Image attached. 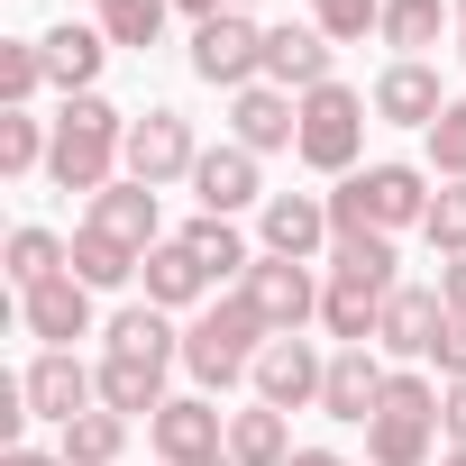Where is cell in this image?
I'll use <instances>...</instances> for the list:
<instances>
[{"label": "cell", "mask_w": 466, "mask_h": 466, "mask_svg": "<svg viewBox=\"0 0 466 466\" xmlns=\"http://www.w3.org/2000/svg\"><path fill=\"white\" fill-rule=\"evenodd\" d=\"M128 119H137V110H119V101H101V92L65 101V110H56V147H46V183H56V192H110V183L128 174Z\"/></svg>", "instance_id": "obj_1"}, {"label": "cell", "mask_w": 466, "mask_h": 466, "mask_svg": "<svg viewBox=\"0 0 466 466\" xmlns=\"http://www.w3.org/2000/svg\"><path fill=\"white\" fill-rule=\"evenodd\" d=\"M266 339H275V329H266V311H257L248 293H219V302H210V311L183 329V366H192V384L219 402L228 384H248V375H257Z\"/></svg>", "instance_id": "obj_2"}, {"label": "cell", "mask_w": 466, "mask_h": 466, "mask_svg": "<svg viewBox=\"0 0 466 466\" xmlns=\"http://www.w3.org/2000/svg\"><path fill=\"white\" fill-rule=\"evenodd\" d=\"M430 219V174L384 156V165H357L339 192H329V228L339 238H357V228H384V238H402V228Z\"/></svg>", "instance_id": "obj_3"}, {"label": "cell", "mask_w": 466, "mask_h": 466, "mask_svg": "<svg viewBox=\"0 0 466 466\" xmlns=\"http://www.w3.org/2000/svg\"><path fill=\"white\" fill-rule=\"evenodd\" d=\"M366 92H348V83H320V92H302V137H293V156L311 165V174H329V183H348L357 165H366Z\"/></svg>", "instance_id": "obj_4"}, {"label": "cell", "mask_w": 466, "mask_h": 466, "mask_svg": "<svg viewBox=\"0 0 466 466\" xmlns=\"http://www.w3.org/2000/svg\"><path fill=\"white\" fill-rule=\"evenodd\" d=\"M192 165H201V137H192V119L183 110H137L128 119V183H147V192H165V183H192Z\"/></svg>", "instance_id": "obj_5"}, {"label": "cell", "mask_w": 466, "mask_h": 466, "mask_svg": "<svg viewBox=\"0 0 466 466\" xmlns=\"http://www.w3.org/2000/svg\"><path fill=\"white\" fill-rule=\"evenodd\" d=\"M192 74H201V83H219V92H248V83H266V28H257L248 10H219V19H201V28H192Z\"/></svg>", "instance_id": "obj_6"}, {"label": "cell", "mask_w": 466, "mask_h": 466, "mask_svg": "<svg viewBox=\"0 0 466 466\" xmlns=\"http://www.w3.org/2000/svg\"><path fill=\"white\" fill-rule=\"evenodd\" d=\"M19 402H28V420H83V411H101V375L74 357V348H37L28 357V375H19Z\"/></svg>", "instance_id": "obj_7"}, {"label": "cell", "mask_w": 466, "mask_h": 466, "mask_svg": "<svg viewBox=\"0 0 466 466\" xmlns=\"http://www.w3.org/2000/svg\"><path fill=\"white\" fill-rule=\"evenodd\" d=\"M147 448H156V466H201V457L228 448V411H219L210 393H174V402L147 420Z\"/></svg>", "instance_id": "obj_8"}, {"label": "cell", "mask_w": 466, "mask_h": 466, "mask_svg": "<svg viewBox=\"0 0 466 466\" xmlns=\"http://www.w3.org/2000/svg\"><path fill=\"white\" fill-rule=\"evenodd\" d=\"M238 293L266 311V329H275V339H302V320H320V284H311V266H302V257H257V275H248Z\"/></svg>", "instance_id": "obj_9"}, {"label": "cell", "mask_w": 466, "mask_h": 466, "mask_svg": "<svg viewBox=\"0 0 466 466\" xmlns=\"http://www.w3.org/2000/svg\"><path fill=\"white\" fill-rule=\"evenodd\" d=\"M439 329H448V302H439V284H402V293L384 302V320H375V357H402V366H430Z\"/></svg>", "instance_id": "obj_10"}, {"label": "cell", "mask_w": 466, "mask_h": 466, "mask_svg": "<svg viewBox=\"0 0 466 466\" xmlns=\"http://www.w3.org/2000/svg\"><path fill=\"white\" fill-rule=\"evenodd\" d=\"M339 228H329V192H266V210H257V248L266 257H302L311 266V248H329Z\"/></svg>", "instance_id": "obj_11"}, {"label": "cell", "mask_w": 466, "mask_h": 466, "mask_svg": "<svg viewBox=\"0 0 466 466\" xmlns=\"http://www.w3.org/2000/svg\"><path fill=\"white\" fill-rule=\"evenodd\" d=\"M266 156H248V147H201V165H192V201L210 210V219H238V210H266V174H257Z\"/></svg>", "instance_id": "obj_12"}, {"label": "cell", "mask_w": 466, "mask_h": 466, "mask_svg": "<svg viewBox=\"0 0 466 466\" xmlns=\"http://www.w3.org/2000/svg\"><path fill=\"white\" fill-rule=\"evenodd\" d=\"M366 101H375V119H393V128H420V137H430V128H439V110H448L457 92H439V74H430L420 56H393V65L375 74V92H366Z\"/></svg>", "instance_id": "obj_13"}, {"label": "cell", "mask_w": 466, "mask_h": 466, "mask_svg": "<svg viewBox=\"0 0 466 466\" xmlns=\"http://www.w3.org/2000/svg\"><path fill=\"white\" fill-rule=\"evenodd\" d=\"M257 402H275V411H302V402H320V384H329V357L311 348V339H266V357H257Z\"/></svg>", "instance_id": "obj_14"}, {"label": "cell", "mask_w": 466, "mask_h": 466, "mask_svg": "<svg viewBox=\"0 0 466 466\" xmlns=\"http://www.w3.org/2000/svg\"><path fill=\"white\" fill-rule=\"evenodd\" d=\"M302 137V101L275 92V83H248V92H228V147H248V156H275Z\"/></svg>", "instance_id": "obj_15"}, {"label": "cell", "mask_w": 466, "mask_h": 466, "mask_svg": "<svg viewBox=\"0 0 466 466\" xmlns=\"http://www.w3.org/2000/svg\"><path fill=\"white\" fill-rule=\"evenodd\" d=\"M19 320H28V339H37V348H74V339H92V284L65 266L56 284L19 293Z\"/></svg>", "instance_id": "obj_16"}, {"label": "cell", "mask_w": 466, "mask_h": 466, "mask_svg": "<svg viewBox=\"0 0 466 466\" xmlns=\"http://www.w3.org/2000/svg\"><path fill=\"white\" fill-rule=\"evenodd\" d=\"M384 384H393V366H384L375 348H339V357H329V384H320V411L348 420V430H366V420L384 411Z\"/></svg>", "instance_id": "obj_17"}, {"label": "cell", "mask_w": 466, "mask_h": 466, "mask_svg": "<svg viewBox=\"0 0 466 466\" xmlns=\"http://www.w3.org/2000/svg\"><path fill=\"white\" fill-rule=\"evenodd\" d=\"M266 83H275V92H293V101H302V92H320V83H339V74H329V37H320L311 19L266 28Z\"/></svg>", "instance_id": "obj_18"}, {"label": "cell", "mask_w": 466, "mask_h": 466, "mask_svg": "<svg viewBox=\"0 0 466 466\" xmlns=\"http://www.w3.org/2000/svg\"><path fill=\"white\" fill-rule=\"evenodd\" d=\"M83 219L101 228V238L137 248V257H147V248H165V201H156L147 183H128V174H119L110 192H92V210H83Z\"/></svg>", "instance_id": "obj_19"}, {"label": "cell", "mask_w": 466, "mask_h": 466, "mask_svg": "<svg viewBox=\"0 0 466 466\" xmlns=\"http://www.w3.org/2000/svg\"><path fill=\"white\" fill-rule=\"evenodd\" d=\"M37 56H46V83H56L65 101H83V92L101 83V65H110V37H101V28H83V19H65V28H46V37H37Z\"/></svg>", "instance_id": "obj_20"}, {"label": "cell", "mask_w": 466, "mask_h": 466, "mask_svg": "<svg viewBox=\"0 0 466 466\" xmlns=\"http://www.w3.org/2000/svg\"><path fill=\"white\" fill-rule=\"evenodd\" d=\"M174 238L210 266V284H248V275H257V257H266V248H248V228H238V219H210V210H192Z\"/></svg>", "instance_id": "obj_21"}, {"label": "cell", "mask_w": 466, "mask_h": 466, "mask_svg": "<svg viewBox=\"0 0 466 466\" xmlns=\"http://www.w3.org/2000/svg\"><path fill=\"white\" fill-rule=\"evenodd\" d=\"M137 284H147V302H156V311H192L201 293H219V284H210V266H201V257H192L183 238H165V248H147V266H137Z\"/></svg>", "instance_id": "obj_22"}, {"label": "cell", "mask_w": 466, "mask_h": 466, "mask_svg": "<svg viewBox=\"0 0 466 466\" xmlns=\"http://www.w3.org/2000/svg\"><path fill=\"white\" fill-rule=\"evenodd\" d=\"M384 302H393V293L329 275V284H320V329H329L339 348H375V320H384Z\"/></svg>", "instance_id": "obj_23"}, {"label": "cell", "mask_w": 466, "mask_h": 466, "mask_svg": "<svg viewBox=\"0 0 466 466\" xmlns=\"http://www.w3.org/2000/svg\"><path fill=\"white\" fill-rule=\"evenodd\" d=\"M92 375H101V411H128V420L147 411V420H156V411L174 402V393H165V366H156V357H101Z\"/></svg>", "instance_id": "obj_24"}, {"label": "cell", "mask_w": 466, "mask_h": 466, "mask_svg": "<svg viewBox=\"0 0 466 466\" xmlns=\"http://www.w3.org/2000/svg\"><path fill=\"white\" fill-rule=\"evenodd\" d=\"M375 37H384L393 56H430L439 37H457V0H384Z\"/></svg>", "instance_id": "obj_25"}, {"label": "cell", "mask_w": 466, "mask_h": 466, "mask_svg": "<svg viewBox=\"0 0 466 466\" xmlns=\"http://www.w3.org/2000/svg\"><path fill=\"white\" fill-rule=\"evenodd\" d=\"M228 457H238V466H293V420L275 402L228 411Z\"/></svg>", "instance_id": "obj_26"}, {"label": "cell", "mask_w": 466, "mask_h": 466, "mask_svg": "<svg viewBox=\"0 0 466 466\" xmlns=\"http://www.w3.org/2000/svg\"><path fill=\"white\" fill-rule=\"evenodd\" d=\"M101 339H110V357H156V366L183 357V329H174V311H156V302H128Z\"/></svg>", "instance_id": "obj_27"}, {"label": "cell", "mask_w": 466, "mask_h": 466, "mask_svg": "<svg viewBox=\"0 0 466 466\" xmlns=\"http://www.w3.org/2000/svg\"><path fill=\"white\" fill-rule=\"evenodd\" d=\"M402 257H393V238L384 228H357V238H329V275H348V284H375V293H402V275H393Z\"/></svg>", "instance_id": "obj_28"}, {"label": "cell", "mask_w": 466, "mask_h": 466, "mask_svg": "<svg viewBox=\"0 0 466 466\" xmlns=\"http://www.w3.org/2000/svg\"><path fill=\"white\" fill-rule=\"evenodd\" d=\"M137 266H147V257H137V248H119V238H101L92 219L74 228V275H83L92 293H119V284H137Z\"/></svg>", "instance_id": "obj_29"}, {"label": "cell", "mask_w": 466, "mask_h": 466, "mask_svg": "<svg viewBox=\"0 0 466 466\" xmlns=\"http://www.w3.org/2000/svg\"><path fill=\"white\" fill-rule=\"evenodd\" d=\"M366 457H375V466H430V457H439V420H393V411H375V420H366Z\"/></svg>", "instance_id": "obj_30"}, {"label": "cell", "mask_w": 466, "mask_h": 466, "mask_svg": "<svg viewBox=\"0 0 466 466\" xmlns=\"http://www.w3.org/2000/svg\"><path fill=\"white\" fill-rule=\"evenodd\" d=\"M46 147H56V119H37V110H0V174H10V183L46 174Z\"/></svg>", "instance_id": "obj_31"}, {"label": "cell", "mask_w": 466, "mask_h": 466, "mask_svg": "<svg viewBox=\"0 0 466 466\" xmlns=\"http://www.w3.org/2000/svg\"><path fill=\"white\" fill-rule=\"evenodd\" d=\"M65 466H119V448H128V411H83V420H65Z\"/></svg>", "instance_id": "obj_32"}, {"label": "cell", "mask_w": 466, "mask_h": 466, "mask_svg": "<svg viewBox=\"0 0 466 466\" xmlns=\"http://www.w3.org/2000/svg\"><path fill=\"white\" fill-rule=\"evenodd\" d=\"M92 19H101L110 46H137V56H147V46L165 37V19H174V0H92Z\"/></svg>", "instance_id": "obj_33"}, {"label": "cell", "mask_w": 466, "mask_h": 466, "mask_svg": "<svg viewBox=\"0 0 466 466\" xmlns=\"http://www.w3.org/2000/svg\"><path fill=\"white\" fill-rule=\"evenodd\" d=\"M46 92V56H37V37H0V110H28Z\"/></svg>", "instance_id": "obj_34"}, {"label": "cell", "mask_w": 466, "mask_h": 466, "mask_svg": "<svg viewBox=\"0 0 466 466\" xmlns=\"http://www.w3.org/2000/svg\"><path fill=\"white\" fill-rule=\"evenodd\" d=\"M420 238L439 257H466V183H439L430 192V219H420Z\"/></svg>", "instance_id": "obj_35"}, {"label": "cell", "mask_w": 466, "mask_h": 466, "mask_svg": "<svg viewBox=\"0 0 466 466\" xmlns=\"http://www.w3.org/2000/svg\"><path fill=\"white\" fill-rule=\"evenodd\" d=\"M439 402H448V384H430L420 366H393V384H384V411L393 420H439Z\"/></svg>", "instance_id": "obj_36"}, {"label": "cell", "mask_w": 466, "mask_h": 466, "mask_svg": "<svg viewBox=\"0 0 466 466\" xmlns=\"http://www.w3.org/2000/svg\"><path fill=\"white\" fill-rule=\"evenodd\" d=\"M375 19H384V0H311V28H320L329 46H357Z\"/></svg>", "instance_id": "obj_37"}, {"label": "cell", "mask_w": 466, "mask_h": 466, "mask_svg": "<svg viewBox=\"0 0 466 466\" xmlns=\"http://www.w3.org/2000/svg\"><path fill=\"white\" fill-rule=\"evenodd\" d=\"M430 165H439V183H466V92L439 110V128H430Z\"/></svg>", "instance_id": "obj_38"}, {"label": "cell", "mask_w": 466, "mask_h": 466, "mask_svg": "<svg viewBox=\"0 0 466 466\" xmlns=\"http://www.w3.org/2000/svg\"><path fill=\"white\" fill-rule=\"evenodd\" d=\"M430 366H439V384H466V311H448V329H439Z\"/></svg>", "instance_id": "obj_39"}, {"label": "cell", "mask_w": 466, "mask_h": 466, "mask_svg": "<svg viewBox=\"0 0 466 466\" xmlns=\"http://www.w3.org/2000/svg\"><path fill=\"white\" fill-rule=\"evenodd\" d=\"M439 439L466 448V384H448V402H439Z\"/></svg>", "instance_id": "obj_40"}, {"label": "cell", "mask_w": 466, "mask_h": 466, "mask_svg": "<svg viewBox=\"0 0 466 466\" xmlns=\"http://www.w3.org/2000/svg\"><path fill=\"white\" fill-rule=\"evenodd\" d=\"M439 302L466 311V257H439Z\"/></svg>", "instance_id": "obj_41"}, {"label": "cell", "mask_w": 466, "mask_h": 466, "mask_svg": "<svg viewBox=\"0 0 466 466\" xmlns=\"http://www.w3.org/2000/svg\"><path fill=\"white\" fill-rule=\"evenodd\" d=\"M0 466H65V448H10Z\"/></svg>", "instance_id": "obj_42"}, {"label": "cell", "mask_w": 466, "mask_h": 466, "mask_svg": "<svg viewBox=\"0 0 466 466\" xmlns=\"http://www.w3.org/2000/svg\"><path fill=\"white\" fill-rule=\"evenodd\" d=\"M293 466H348L339 448H293Z\"/></svg>", "instance_id": "obj_43"}, {"label": "cell", "mask_w": 466, "mask_h": 466, "mask_svg": "<svg viewBox=\"0 0 466 466\" xmlns=\"http://www.w3.org/2000/svg\"><path fill=\"white\" fill-rule=\"evenodd\" d=\"M457 65H466V0H457Z\"/></svg>", "instance_id": "obj_44"}, {"label": "cell", "mask_w": 466, "mask_h": 466, "mask_svg": "<svg viewBox=\"0 0 466 466\" xmlns=\"http://www.w3.org/2000/svg\"><path fill=\"white\" fill-rule=\"evenodd\" d=\"M439 466H466V448H439Z\"/></svg>", "instance_id": "obj_45"}, {"label": "cell", "mask_w": 466, "mask_h": 466, "mask_svg": "<svg viewBox=\"0 0 466 466\" xmlns=\"http://www.w3.org/2000/svg\"><path fill=\"white\" fill-rule=\"evenodd\" d=\"M201 466H238V457H228V448H219V457H201Z\"/></svg>", "instance_id": "obj_46"}]
</instances>
